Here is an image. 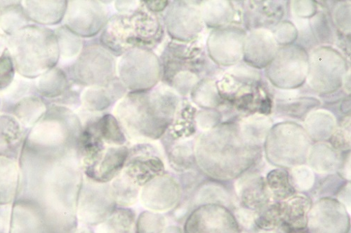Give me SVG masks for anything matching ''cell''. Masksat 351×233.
<instances>
[{
	"label": "cell",
	"instance_id": "1",
	"mask_svg": "<svg viewBox=\"0 0 351 233\" xmlns=\"http://www.w3.org/2000/svg\"><path fill=\"white\" fill-rule=\"evenodd\" d=\"M171 94L138 92L129 95L114 111L125 136L136 142L161 138L179 107Z\"/></svg>",
	"mask_w": 351,
	"mask_h": 233
},
{
	"label": "cell",
	"instance_id": "2",
	"mask_svg": "<svg viewBox=\"0 0 351 233\" xmlns=\"http://www.w3.org/2000/svg\"><path fill=\"white\" fill-rule=\"evenodd\" d=\"M82 129L79 118L71 110L51 107L27 135L22 154L49 161L78 157Z\"/></svg>",
	"mask_w": 351,
	"mask_h": 233
},
{
	"label": "cell",
	"instance_id": "3",
	"mask_svg": "<svg viewBox=\"0 0 351 233\" xmlns=\"http://www.w3.org/2000/svg\"><path fill=\"white\" fill-rule=\"evenodd\" d=\"M15 70L28 79H37L56 67L60 52L54 32L45 27L27 25L8 38Z\"/></svg>",
	"mask_w": 351,
	"mask_h": 233
},
{
	"label": "cell",
	"instance_id": "4",
	"mask_svg": "<svg viewBox=\"0 0 351 233\" xmlns=\"http://www.w3.org/2000/svg\"><path fill=\"white\" fill-rule=\"evenodd\" d=\"M162 28L157 18L144 11L132 15H118L108 23L101 37L103 44L117 55L134 47L148 49L162 38Z\"/></svg>",
	"mask_w": 351,
	"mask_h": 233
},
{
	"label": "cell",
	"instance_id": "5",
	"mask_svg": "<svg viewBox=\"0 0 351 233\" xmlns=\"http://www.w3.org/2000/svg\"><path fill=\"white\" fill-rule=\"evenodd\" d=\"M348 71V62L336 49L328 46L316 47L308 53V89L320 96L341 89Z\"/></svg>",
	"mask_w": 351,
	"mask_h": 233
},
{
	"label": "cell",
	"instance_id": "6",
	"mask_svg": "<svg viewBox=\"0 0 351 233\" xmlns=\"http://www.w3.org/2000/svg\"><path fill=\"white\" fill-rule=\"evenodd\" d=\"M308 72V53L297 44L279 47L266 68V76L280 90L302 88Z\"/></svg>",
	"mask_w": 351,
	"mask_h": 233
},
{
	"label": "cell",
	"instance_id": "7",
	"mask_svg": "<svg viewBox=\"0 0 351 233\" xmlns=\"http://www.w3.org/2000/svg\"><path fill=\"white\" fill-rule=\"evenodd\" d=\"M118 208L110 183L100 184L83 177L77 206L80 225L96 227L105 221Z\"/></svg>",
	"mask_w": 351,
	"mask_h": 233
},
{
	"label": "cell",
	"instance_id": "8",
	"mask_svg": "<svg viewBox=\"0 0 351 233\" xmlns=\"http://www.w3.org/2000/svg\"><path fill=\"white\" fill-rule=\"evenodd\" d=\"M165 172L164 162L156 149L151 144L140 143L130 150L119 174L130 184L141 189Z\"/></svg>",
	"mask_w": 351,
	"mask_h": 233
},
{
	"label": "cell",
	"instance_id": "9",
	"mask_svg": "<svg viewBox=\"0 0 351 233\" xmlns=\"http://www.w3.org/2000/svg\"><path fill=\"white\" fill-rule=\"evenodd\" d=\"M247 35L244 29L237 25L215 29L208 40V50L213 61L229 68L241 63Z\"/></svg>",
	"mask_w": 351,
	"mask_h": 233
},
{
	"label": "cell",
	"instance_id": "10",
	"mask_svg": "<svg viewBox=\"0 0 351 233\" xmlns=\"http://www.w3.org/2000/svg\"><path fill=\"white\" fill-rule=\"evenodd\" d=\"M182 197L180 180L165 172L141 189L138 200L146 210L162 214L177 206Z\"/></svg>",
	"mask_w": 351,
	"mask_h": 233
},
{
	"label": "cell",
	"instance_id": "11",
	"mask_svg": "<svg viewBox=\"0 0 351 233\" xmlns=\"http://www.w3.org/2000/svg\"><path fill=\"white\" fill-rule=\"evenodd\" d=\"M112 58L100 48L85 49L73 67L74 80L83 85L106 84L114 72Z\"/></svg>",
	"mask_w": 351,
	"mask_h": 233
},
{
	"label": "cell",
	"instance_id": "12",
	"mask_svg": "<svg viewBox=\"0 0 351 233\" xmlns=\"http://www.w3.org/2000/svg\"><path fill=\"white\" fill-rule=\"evenodd\" d=\"M66 12V27L77 36L91 37L106 22L103 8L97 2H69Z\"/></svg>",
	"mask_w": 351,
	"mask_h": 233
},
{
	"label": "cell",
	"instance_id": "13",
	"mask_svg": "<svg viewBox=\"0 0 351 233\" xmlns=\"http://www.w3.org/2000/svg\"><path fill=\"white\" fill-rule=\"evenodd\" d=\"M310 146V140L301 126L295 124H280L269 132L267 151L269 153L280 150L282 155L299 154L306 157Z\"/></svg>",
	"mask_w": 351,
	"mask_h": 233
},
{
	"label": "cell",
	"instance_id": "14",
	"mask_svg": "<svg viewBox=\"0 0 351 233\" xmlns=\"http://www.w3.org/2000/svg\"><path fill=\"white\" fill-rule=\"evenodd\" d=\"M278 49L271 31L258 29L247 35L243 60L257 70L266 69L274 60Z\"/></svg>",
	"mask_w": 351,
	"mask_h": 233
},
{
	"label": "cell",
	"instance_id": "15",
	"mask_svg": "<svg viewBox=\"0 0 351 233\" xmlns=\"http://www.w3.org/2000/svg\"><path fill=\"white\" fill-rule=\"evenodd\" d=\"M166 21L170 34L184 42L195 39L203 27L200 11L186 4L173 5Z\"/></svg>",
	"mask_w": 351,
	"mask_h": 233
},
{
	"label": "cell",
	"instance_id": "16",
	"mask_svg": "<svg viewBox=\"0 0 351 233\" xmlns=\"http://www.w3.org/2000/svg\"><path fill=\"white\" fill-rule=\"evenodd\" d=\"M286 1H248L245 4L243 19L249 32L258 29L271 31L284 17Z\"/></svg>",
	"mask_w": 351,
	"mask_h": 233
},
{
	"label": "cell",
	"instance_id": "17",
	"mask_svg": "<svg viewBox=\"0 0 351 233\" xmlns=\"http://www.w3.org/2000/svg\"><path fill=\"white\" fill-rule=\"evenodd\" d=\"M129 152L125 146L107 148L96 164L82 170L84 177L100 184L110 183L122 172Z\"/></svg>",
	"mask_w": 351,
	"mask_h": 233
},
{
	"label": "cell",
	"instance_id": "18",
	"mask_svg": "<svg viewBox=\"0 0 351 233\" xmlns=\"http://www.w3.org/2000/svg\"><path fill=\"white\" fill-rule=\"evenodd\" d=\"M302 94L299 89L280 90L276 99L277 111L291 118L304 119L308 113L320 105L317 98L302 96Z\"/></svg>",
	"mask_w": 351,
	"mask_h": 233
},
{
	"label": "cell",
	"instance_id": "19",
	"mask_svg": "<svg viewBox=\"0 0 351 233\" xmlns=\"http://www.w3.org/2000/svg\"><path fill=\"white\" fill-rule=\"evenodd\" d=\"M22 3L29 20L43 25L60 23L68 5L66 1H23Z\"/></svg>",
	"mask_w": 351,
	"mask_h": 233
},
{
	"label": "cell",
	"instance_id": "20",
	"mask_svg": "<svg viewBox=\"0 0 351 233\" xmlns=\"http://www.w3.org/2000/svg\"><path fill=\"white\" fill-rule=\"evenodd\" d=\"M219 208L213 205H204L197 208L184 222V233H221L219 228Z\"/></svg>",
	"mask_w": 351,
	"mask_h": 233
},
{
	"label": "cell",
	"instance_id": "21",
	"mask_svg": "<svg viewBox=\"0 0 351 233\" xmlns=\"http://www.w3.org/2000/svg\"><path fill=\"white\" fill-rule=\"evenodd\" d=\"M20 183V167L17 161L0 155V206L10 205L15 199Z\"/></svg>",
	"mask_w": 351,
	"mask_h": 233
},
{
	"label": "cell",
	"instance_id": "22",
	"mask_svg": "<svg viewBox=\"0 0 351 233\" xmlns=\"http://www.w3.org/2000/svg\"><path fill=\"white\" fill-rule=\"evenodd\" d=\"M44 101L36 96H25L14 105L12 115L22 127L33 128L47 111Z\"/></svg>",
	"mask_w": 351,
	"mask_h": 233
},
{
	"label": "cell",
	"instance_id": "23",
	"mask_svg": "<svg viewBox=\"0 0 351 233\" xmlns=\"http://www.w3.org/2000/svg\"><path fill=\"white\" fill-rule=\"evenodd\" d=\"M35 87L43 98L54 99L62 96L69 88L68 79L64 72L53 68L36 79Z\"/></svg>",
	"mask_w": 351,
	"mask_h": 233
},
{
	"label": "cell",
	"instance_id": "24",
	"mask_svg": "<svg viewBox=\"0 0 351 233\" xmlns=\"http://www.w3.org/2000/svg\"><path fill=\"white\" fill-rule=\"evenodd\" d=\"M136 213L130 208H117L103 223L96 226L95 233H136Z\"/></svg>",
	"mask_w": 351,
	"mask_h": 233
},
{
	"label": "cell",
	"instance_id": "25",
	"mask_svg": "<svg viewBox=\"0 0 351 233\" xmlns=\"http://www.w3.org/2000/svg\"><path fill=\"white\" fill-rule=\"evenodd\" d=\"M203 5L200 13L202 20L215 29L230 25L236 16L235 8L230 1H209Z\"/></svg>",
	"mask_w": 351,
	"mask_h": 233
},
{
	"label": "cell",
	"instance_id": "26",
	"mask_svg": "<svg viewBox=\"0 0 351 233\" xmlns=\"http://www.w3.org/2000/svg\"><path fill=\"white\" fill-rule=\"evenodd\" d=\"M21 3L20 1H14L0 11V29L10 37L29 25L31 21Z\"/></svg>",
	"mask_w": 351,
	"mask_h": 233
},
{
	"label": "cell",
	"instance_id": "27",
	"mask_svg": "<svg viewBox=\"0 0 351 233\" xmlns=\"http://www.w3.org/2000/svg\"><path fill=\"white\" fill-rule=\"evenodd\" d=\"M165 148L169 165L174 171L184 173L193 168L195 158L191 142L172 143Z\"/></svg>",
	"mask_w": 351,
	"mask_h": 233
},
{
	"label": "cell",
	"instance_id": "28",
	"mask_svg": "<svg viewBox=\"0 0 351 233\" xmlns=\"http://www.w3.org/2000/svg\"><path fill=\"white\" fill-rule=\"evenodd\" d=\"M310 26L313 37L319 44H333L337 40V30L328 12H317L311 20Z\"/></svg>",
	"mask_w": 351,
	"mask_h": 233
},
{
	"label": "cell",
	"instance_id": "29",
	"mask_svg": "<svg viewBox=\"0 0 351 233\" xmlns=\"http://www.w3.org/2000/svg\"><path fill=\"white\" fill-rule=\"evenodd\" d=\"M194 102L204 108H215L223 102L217 83L209 79L198 82L192 92Z\"/></svg>",
	"mask_w": 351,
	"mask_h": 233
},
{
	"label": "cell",
	"instance_id": "30",
	"mask_svg": "<svg viewBox=\"0 0 351 233\" xmlns=\"http://www.w3.org/2000/svg\"><path fill=\"white\" fill-rule=\"evenodd\" d=\"M99 133L105 143L112 147L124 146L126 136L118 120L110 114H106L97 119Z\"/></svg>",
	"mask_w": 351,
	"mask_h": 233
},
{
	"label": "cell",
	"instance_id": "31",
	"mask_svg": "<svg viewBox=\"0 0 351 233\" xmlns=\"http://www.w3.org/2000/svg\"><path fill=\"white\" fill-rule=\"evenodd\" d=\"M22 135V126L14 115L0 114V149L17 143Z\"/></svg>",
	"mask_w": 351,
	"mask_h": 233
},
{
	"label": "cell",
	"instance_id": "32",
	"mask_svg": "<svg viewBox=\"0 0 351 233\" xmlns=\"http://www.w3.org/2000/svg\"><path fill=\"white\" fill-rule=\"evenodd\" d=\"M167 228V219L162 213L145 210L136 221V233H164Z\"/></svg>",
	"mask_w": 351,
	"mask_h": 233
},
{
	"label": "cell",
	"instance_id": "33",
	"mask_svg": "<svg viewBox=\"0 0 351 233\" xmlns=\"http://www.w3.org/2000/svg\"><path fill=\"white\" fill-rule=\"evenodd\" d=\"M54 33L60 48V55L68 58L78 53L81 47V41L70 29L66 26H62L57 28Z\"/></svg>",
	"mask_w": 351,
	"mask_h": 233
},
{
	"label": "cell",
	"instance_id": "34",
	"mask_svg": "<svg viewBox=\"0 0 351 233\" xmlns=\"http://www.w3.org/2000/svg\"><path fill=\"white\" fill-rule=\"evenodd\" d=\"M332 19L334 25L337 31L348 37L350 34V5L348 2H337V4L333 5L326 8Z\"/></svg>",
	"mask_w": 351,
	"mask_h": 233
},
{
	"label": "cell",
	"instance_id": "35",
	"mask_svg": "<svg viewBox=\"0 0 351 233\" xmlns=\"http://www.w3.org/2000/svg\"><path fill=\"white\" fill-rule=\"evenodd\" d=\"M271 32L279 47L295 44L298 38L296 26L289 20L280 21Z\"/></svg>",
	"mask_w": 351,
	"mask_h": 233
},
{
	"label": "cell",
	"instance_id": "36",
	"mask_svg": "<svg viewBox=\"0 0 351 233\" xmlns=\"http://www.w3.org/2000/svg\"><path fill=\"white\" fill-rule=\"evenodd\" d=\"M269 187L274 195L285 198L295 193L293 188L289 182L287 173L283 170L273 171L268 177Z\"/></svg>",
	"mask_w": 351,
	"mask_h": 233
},
{
	"label": "cell",
	"instance_id": "37",
	"mask_svg": "<svg viewBox=\"0 0 351 233\" xmlns=\"http://www.w3.org/2000/svg\"><path fill=\"white\" fill-rule=\"evenodd\" d=\"M295 25L298 31V38L295 44L301 46L308 53L315 49L318 44L311 31L309 19L293 17Z\"/></svg>",
	"mask_w": 351,
	"mask_h": 233
},
{
	"label": "cell",
	"instance_id": "38",
	"mask_svg": "<svg viewBox=\"0 0 351 233\" xmlns=\"http://www.w3.org/2000/svg\"><path fill=\"white\" fill-rule=\"evenodd\" d=\"M84 106L90 111H104L107 109L112 102L110 94H106L104 90H89L83 96Z\"/></svg>",
	"mask_w": 351,
	"mask_h": 233
},
{
	"label": "cell",
	"instance_id": "39",
	"mask_svg": "<svg viewBox=\"0 0 351 233\" xmlns=\"http://www.w3.org/2000/svg\"><path fill=\"white\" fill-rule=\"evenodd\" d=\"M15 67L8 49L0 56V91H5L15 78Z\"/></svg>",
	"mask_w": 351,
	"mask_h": 233
},
{
	"label": "cell",
	"instance_id": "40",
	"mask_svg": "<svg viewBox=\"0 0 351 233\" xmlns=\"http://www.w3.org/2000/svg\"><path fill=\"white\" fill-rule=\"evenodd\" d=\"M32 89V83L22 77L14 79L11 85L3 91V96L10 100H19L25 97Z\"/></svg>",
	"mask_w": 351,
	"mask_h": 233
},
{
	"label": "cell",
	"instance_id": "41",
	"mask_svg": "<svg viewBox=\"0 0 351 233\" xmlns=\"http://www.w3.org/2000/svg\"><path fill=\"white\" fill-rule=\"evenodd\" d=\"M291 3V11L293 17L308 19L317 12L316 2L292 1Z\"/></svg>",
	"mask_w": 351,
	"mask_h": 233
},
{
	"label": "cell",
	"instance_id": "42",
	"mask_svg": "<svg viewBox=\"0 0 351 233\" xmlns=\"http://www.w3.org/2000/svg\"><path fill=\"white\" fill-rule=\"evenodd\" d=\"M342 128L337 129L332 136V143L336 150L350 149V120L343 124Z\"/></svg>",
	"mask_w": 351,
	"mask_h": 233
},
{
	"label": "cell",
	"instance_id": "43",
	"mask_svg": "<svg viewBox=\"0 0 351 233\" xmlns=\"http://www.w3.org/2000/svg\"><path fill=\"white\" fill-rule=\"evenodd\" d=\"M147 5L149 9L152 11L160 12L162 11L167 5V2H147Z\"/></svg>",
	"mask_w": 351,
	"mask_h": 233
},
{
	"label": "cell",
	"instance_id": "44",
	"mask_svg": "<svg viewBox=\"0 0 351 233\" xmlns=\"http://www.w3.org/2000/svg\"><path fill=\"white\" fill-rule=\"evenodd\" d=\"M8 49V38L4 35H0V56Z\"/></svg>",
	"mask_w": 351,
	"mask_h": 233
},
{
	"label": "cell",
	"instance_id": "45",
	"mask_svg": "<svg viewBox=\"0 0 351 233\" xmlns=\"http://www.w3.org/2000/svg\"><path fill=\"white\" fill-rule=\"evenodd\" d=\"M75 233H95V232L92 227L80 224Z\"/></svg>",
	"mask_w": 351,
	"mask_h": 233
},
{
	"label": "cell",
	"instance_id": "46",
	"mask_svg": "<svg viewBox=\"0 0 351 233\" xmlns=\"http://www.w3.org/2000/svg\"><path fill=\"white\" fill-rule=\"evenodd\" d=\"M164 233H184V230L179 225L167 226Z\"/></svg>",
	"mask_w": 351,
	"mask_h": 233
},
{
	"label": "cell",
	"instance_id": "47",
	"mask_svg": "<svg viewBox=\"0 0 351 233\" xmlns=\"http://www.w3.org/2000/svg\"><path fill=\"white\" fill-rule=\"evenodd\" d=\"M0 233H4L3 230V220L1 215H0Z\"/></svg>",
	"mask_w": 351,
	"mask_h": 233
}]
</instances>
